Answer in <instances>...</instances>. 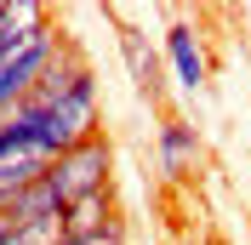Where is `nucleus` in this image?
<instances>
[{
	"mask_svg": "<svg viewBox=\"0 0 251 245\" xmlns=\"http://www.w3.org/2000/svg\"><path fill=\"white\" fill-rule=\"evenodd\" d=\"M109 160H114V148H109L103 131L86 137V143H75L69 154H57L51 171H46L57 205H75V199H86V194H103V188H109Z\"/></svg>",
	"mask_w": 251,
	"mask_h": 245,
	"instance_id": "nucleus-1",
	"label": "nucleus"
},
{
	"mask_svg": "<svg viewBox=\"0 0 251 245\" xmlns=\"http://www.w3.org/2000/svg\"><path fill=\"white\" fill-rule=\"evenodd\" d=\"M160 46H166V63H172V80L183 86L188 97L205 92V74H211V63H205V46L200 34H194V23H166V34H160Z\"/></svg>",
	"mask_w": 251,
	"mask_h": 245,
	"instance_id": "nucleus-2",
	"label": "nucleus"
},
{
	"mask_svg": "<svg viewBox=\"0 0 251 245\" xmlns=\"http://www.w3.org/2000/svg\"><path fill=\"white\" fill-rule=\"evenodd\" d=\"M154 148H160V171L166 177H188V171L200 166V131L188 120H160V137H154Z\"/></svg>",
	"mask_w": 251,
	"mask_h": 245,
	"instance_id": "nucleus-3",
	"label": "nucleus"
},
{
	"mask_svg": "<svg viewBox=\"0 0 251 245\" xmlns=\"http://www.w3.org/2000/svg\"><path fill=\"white\" fill-rule=\"evenodd\" d=\"M63 245H75V240H92V234H103L109 222H120L114 217V199H109V188L103 194H86V199H75V205H63Z\"/></svg>",
	"mask_w": 251,
	"mask_h": 245,
	"instance_id": "nucleus-4",
	"label": "nucleus"
},
{
	"mask_svg": "<svg viewBox=\"0 0 251 245\" xmlns=\"http://www.w3.org/2000/svg\"><path fill=\"white\" fill-rule=\"evenodd\" d=\"M120 51H126V69H131V80H137V92L160 97V51L149 46V34L131 29V23H120Z\"/></svg>",
	"mask_w": 251,
	"mask_h": 245,
	"instance_id": "nucleus-5",
	"label": "nucleus"
},
{
	"mask_svg": "<svg viewBox=\"0 0 251 245\" xmlns=\"http://www.w3.org/2000/svg\"><path fill=\"white\" fill-rule=\"evenodd\" d=\"M12 199H17V188H0V217L12 211Z\"/></svg>",
	"mask_w": 251,
	"mask_h": 245,
	"instance_id": "nucleus-6",
	"label": "nucleus"
}]
</instances>
